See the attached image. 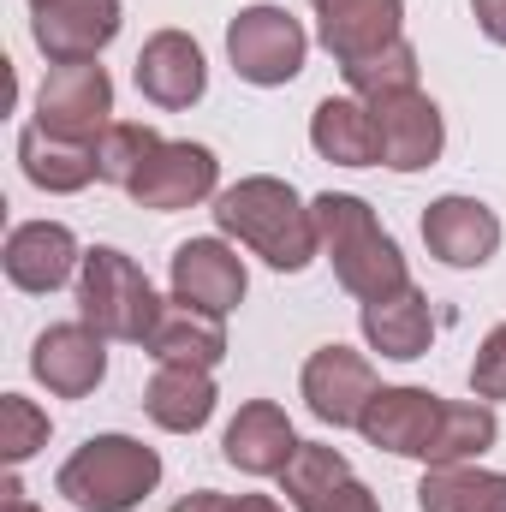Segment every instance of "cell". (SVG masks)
I'll return each mask as SVG.
<instances>
[{
	"mask_svg": "<svg viewBox=\"0 0 506 512\" xmlns=\"http://www.w3.org/2000/svg\"><path fill=\"white\" fill-rule=\"evenodd\" d=\"M346 483H352V465H346V453L328 447V441H298L292 465L280 471V495H286L292 512H328V501H334Z\"/></svg>",
	"mask_w": 506,
	"mask_h": 512,
	"instance_id": "obj_25",
	"label": "cell"
},
{
	"mask_svg": "<svg viewBox=\"0 0 506 512\" xmlns=\"http://www.w3.org/2000/svg\"><path fill=\"white\" fill-rule=\"evenodd\" d=\"M376 453L423 459V465H471L501 441V417L489 399H441L429 387H381L358 423Z\"/></svg>",
	"mask_w": 506,
	"mask_h": 512,
	"instance_id": "obj_1",
	"label": "cell"
},
{
	"mask_svg": "<svg viewBox=\"0 0 506 512\" xmlns=\"http://www.w3.org/2000/svg\"><path fill=\"white\" fill-rule=\"evenodd\" d=\"M423 245L447 268H483L501 251V215L489 203H477V197L447 191V197H435L423 209Z\"/></svg>",
	"mask_w": 506,
	"mask_h": 512,
	"instance_id": "obj_16",
	"label": "cell"
},
{
	"mask_svg": "<svg viewBox=\"0 0 506 512\" xmlns=\"http://www.w3.org/2000/svg\"><path fill=\"white\" fill-rule=\"evenodd\" d=\"M310 149L334 167H381L376 114L358 96H322L310 114Z\"/></svg>",
	"mask_w": 506,
	"mask_h": 512,
	"instance_id": "obj_20",
	"label": "cell"
},
{
	"mask_svg": "<svg viewBox=\"0 0 506 512\" xmlns=\"http://www.w3.org/2000/svg\"><path fill=\"white\" fill-rule=\"evenodd\" d=\"M18 161H24V179L48 197H72L96 179V149H78V143H60L42 126L18 131Z\"/></svg>",
	"mask_w": 506,
	"mask_h": 512,
	"instance_id": "obj_24",
	"label": "cell"
},
{
	"mask_svg": "<svg viewBox=\"0 0 506 512\" xmlns=\"http://www.w3.org/2000/svg\"><path fill=\"white\" fill-rule=\"evenodd\" d=\"M0 268L18 292H60L84 268V251H78L72 227H60V221H18L6 233Z\"/></svg>",
	"mask_w": 506,
	"mask_h": 512,
	"instance_id": "obj_17",
	"label": "cell"
},
{
	"mask_svg": "<svg viewBox=\"0 0 506 512\" xmlns=\"http://www.w3.org/2000/svg\"><path fill=\"white\" fill-rule=\"evenodd\" d=\"M215 227L239 245H251L268 268L280 274H304L322 256V233H316V209L274 173H251L239 185H227L215 197Z\"/></svg>",
	"mask_w": 506,
	"mask_h": 512,
	"instance_id": "obj_2",
	"label": "cell"
},
{
	"mask_svg": "<svg viewBox=\"0 0 506 512\" xmlns=\"http://www.w3.org/2000/svg\"><path fill=\"white\" fill-rule=\"evenodd\" d=\"M340 72H346V84H352L358 102H381V96L417 90V48L399 36L393 48H381V54H370V60H358V66H340Z\"/></svg>",
	"mask_w": 506,
	"mask_h": 512,
	"instance_id": "obj_27",
	"label": "cell"
},
{
	"mask_svg": "<svg viewBox=\"0 0 506 512\" xmlns=\"http://www.w3.org/2000/svg\"><path fill=\"white\" fill-rule=\"evenodd\" d=\"M215 376L191 370V364H155V376L143 387V411L149 423H161L167 435H197L215 417Z\"/></svg>",
	"mask_w": 506,
	"mask_h": 512,
	"instance_id": "obj_21",
	"label": "cell"
},
{
	"mask_svg": "<svg viewBox=\"0 0 506 512\" xmlns=\"http://www.w3.org/2000/svg\"><path fill=\"white\" fill-rule=\"evenodd\" d=\"M417 512H506V471L471 465H429L417 483Z\"/></svg>",
	"mask_w": 506,
	"mask_h": 512,
	"instance_id": "obj_23",
	"label": "cell"
},
{
	"mask_svg": "<svg viewBox=\"0 0 506 512\" xmlns=\"http://www.w3.org/2000/svg\"><path fill=\"white\" fill-rule=\"evenodd\" d=\"M304 54H310V36H304V24L286 6L256 0V6H245L227 24V60H233V72L245 84H256V90L292 84L304 72Z\"/></svg>",
	"mask_w": 506,
	"mask_h": 512,
	"instance_id": "obj_6",
	"label": "cell"
},
{
	"mask_svg": "<svg viewBox=\"0 0 506 512\" xmlns=\"http://www.w3.org/2000/svg\"><path fill=\"white\" fill-rule=\"evenodd\" d=\"M316 6V42L334 54V66H358L405 36V0H310Z\"/></svg>",
	"mask_w": 506,
	"mask_h": 512,
	"instance_id": "obj_13",
	"label": "cell"
},
{
	"mask_svg": "<svg viewBox=\"0 0 506 512\" xmlns=\"http://www.w3.org/2000/svg\"><path fill=\"white\" fill-rule=\"evenodd\" d=\"M292 453H298V429L274 399H245L221 435V459L245 477H280L292 465Z\"/></svg>",
	"mask_w": 506,
	"mask_h": 512,
	"instance_id": "obj_18",
	"label": "cell"
},
{
	"mask_svg": "<svg viewBox=\"0 0 506 512\" xmlns=\"http://www.w3.org/2000/svg\"><path fill=\"white\" fill-rule=\"evenodd\" d=\"M0 512H42V507H30L24 489H18V477H6V483H0Z\"/></svg>",
	"mask_w": 506,
	"mask_h": 512,
	"instance_id": "obj_33",
	"label": "cell"
},
{
	"mask_svg": "<svg viewBox=\"0 0 506 512\" xmlns=\"http://www.w3.org/2000/svg\"><path fill=\"white\" fill-rule=\"evenodd\" d=\"M36 126L60 143L96 149V137L114 126V78L96 60H72V66H48L42 90H36Z\"/></svg>",
	"mask_w": 506,
	"mask_h": 512,
	"instance_id": "obj_7",
	"label": "cell"
},
{
	"mask_svg": "<svg viewBox=\"0 0 506 512\" xmlns=\"http://www.w3.org/2000/svg\"><path fill=\"white\" fill-rule=\"evenodd\" d=\"M42 447H48V411L24 393H0V459L24 465Z\"/></svg>",
	"mask_w": 506,
	"mask_h": 512,
	"instance_id": "obj_28",
	"label": "cell"
},
{
	"mask_svg": "<svg viewBox=\"0 0 506 512\" xmlns=\"http://www.w3.org/2000/svg\"><path fill=\"white\" fill-rule=\"evenodd\" d=\"M161 483V453L137 435H90L54 477V489L78 512H131Z\"/></svg>",
	"mask_w": 506,
	"mask_h": 512,
	"instance_id": "obj_4",
	"label": "cell"
},
{
	"mask_svg": "<svg viewBox=\"0 0 506 512\" xmlns=\"http://www.w3.org/2000/svg\"><path fill=\"white\" fill-rule=\"evenodd\" d=\"M143 352L155 364H191V370H215L227 358V316H209V310H191V304H161Z\"/></svg>",
	"mask_w": 506,
	"mask_h": 512,
	"instance_id": "obj_19",
	"label": "cell"
},
{
	"mask_svg": "<svg viewBox=\"0 0 506 512\" xmlns=\"http://www.w3.org/2000/svg\"><path fill=\"white\" fill-rule=\"evenodd\" d=\"M126 197L137 203V209H155V215L197 209V203L221 197V161H215V149H209V143H191V137L161 143V149L149 155V167L131 179Z\"/></svg>",
	"mask_w": 506,
	"mask_h": 512,
	"instance_id": "obj_8",
	"label": "cell"
},
{
	"mask_svg": "<svg viewBox=\"0 0 506 512\" xmlns=\"http://www.w3.org/2000/svg\"><path fill=\"white\" fill-rule=\"evenodd\" d=\"M131 78H137L143 102L179 114V108L203 102V90H209V60H203L197 36H185V30H155V36L137 48V72H131Z\"/></svg>",
	"mask_w": 506,
	"mask_h": 512,
	"instance_id": "obj_15",
	"label": "cell"
},
{
	"mask_svg": "<svg viewBox=\"0 0 506 512\" xmlns=\"http://www.w3.org/2000/svg\"><path fill=\"white\" fill-rule=\"evenodd\" d=\"M239 512H280V501H268V495H239Z\"/></svg>",
	"mask_w": 506,
	"mask_h": 512,
	"instance_id": "obj_34",
	"label": "cell"
},
{
	"mask_svg": "<svg viewBox=\"0 0 506 512\" xmlns=\"http://www.w3.org/2000/svg\"><path fill=\"white\" fill-rule=\"evenodd\" d=\"M298 387H304L310 417L328 423V429H358L364 411H370V399L381 393L376 364H370L364 352H352V346H322V352H310Z\"/></svg>",
	"mask_w": 506,
	"mask_h": 512,
	"instance_id": "obj_9",
	"label": "cell"
},
{
	"mask_svg": "<svg viewBox=\"0 0 506 512\" xmlns=\"http://www.w3.org/2000/svg\"><path fill=\"white\" fill-rule=\"evenodd\" d=\"M30 376L48 387L54 399H84L108 376V334H96L90 322H54L36 334L30 346Z\"/></svg>",
	"mask_w": 506,
	"mask_h": 512,
	"instance_id": "obj_11",
	"label": "cell"
},
{
	"mask_svg": "<svg viewBox=\"0 0 506 512\" xmlns=\"http://www.w3.org/2000/svg\"><path fill=\"white\" fill-rule=\"evenodd\" d=\"M161 143H167V137L155 126H143V120H114V126L96 137V179L131 191V179L149 167V155H155Z\"/></svg>",
	"mask_w": 506,
	"mask_h": 512,
	"instance_id": "obj_26",
	"label": "cell"
},
{
	"mask_svg": "<svg viewBox=\"0 0 506 512\" xmlns=\"http://www.w3.org/2000/svg\"><path fill=\"white\" fill-rule=\"evenodd\" d=\"M358 322H364L370 352L393 358V364L423 358V352H429V340H435V310H429V298H423L417 286H405V292H393V298L364 304V316H358Z\"/></svg>",
	"mask_w": 506,
	"mask_h": 512,
	"instance_id": "obj_22",
	"label": "cell"
},
{
	"mask_svg": "<svg viewBox=\"0 0 506 512\" xmlns=\"http://www.w3.org/2000/svg\"><path fill=\"white\" fill-rule=\"evenodd\" d=\"M30 36L48 66L96 60L120 36V0H30Z\"/></svg>",
	"mask_w": 506,
	"mask_h": 512,
	"instance_id": "obj_10",
	"label": "cell"
},
{
	"mask_svg": "<svg viewBox=\"0 0 506 512\" xmlns=\"http://www.w3.org/2000/svg\"><path fill=\"white\" fill-rule=\"evenodd\" d=\"M173 512H239V495H221V489H197V495H185Z\"/></svg>",
	"mask_w": 506,
	"mask_h": 512,
	"instance_id": "obj_32",
	"label": "cell"
},
{
	"mask_svg": "<svg viewBox=\"0 0 506 512\" xmlns=\"http://www.w3.org/2000/svg\"><path fill=\"white\" fill-rule=\"evenodd\" d=\"M328 512H381V501H376V489H364V483L352 477V483L328 501Z\"/></svg>",
	"mask_w": 506,
	"mask_h": 512,
	"instance_id": "obj_31",
	"label": "cell"
},
{
	"mask_svg": "<svg viewBox=\"0 0 506 512\" xmlns=\"http://www.w3.org/2000/svg\"><path fill=\"white\" fill-rule=\"evenodd\" d=\"M316 233H322V256L334 262V280L358 298V304H376L411 286V268L405 251L393 245V233L376 221V209L352 191H322L316 203Z\"/></svg>",
	"mask_w": 506,
	"mask_h": 512,
	"instance_id": "obj_3",
	"label": "cell"
},
{
	"mask_svg": "<svg viewBox=\"0 0 506 512\" xmlns=\"http://www.w3.org/2000/svg\"><path fill=\"white\" fill-rule=\"evenodd\" d=\"M370 114H376V137H381V167H393V173H423V167L441 161L447 120H441V108H435L423 90L381 96V102H370Z\"/></svg>",
	"mask_w": 506,
	"mask_h": 512,
	"instance_id": "obj_14",
	"label": "cell"
},
{
	"mask_svg": "<svg viewBox=\"0 0 506 512\" xmlns=\"http://www.w3.org/2000/svg\"><path fill=\"white\" fill-rule=\"evenodd\" d=\"M155 316H161V298H155L149 274L126 251H114V245L84 251V268H78V322H90L108 340L143 346Z\"/></svg>",
	"mask_w": 506,
	"mask_h": 512,
	"instance_id": "obj_5",
	"label": "cell"
},
{
	"mask_svg": "<svg viewBox=\"0 0 506 512\" xmlns=\"http://www.w3.org/2000/svg\"><path fill=\"white\" fill-rule=\"evenodd\" d=\"M167 280H173V298H179V304L209 310V316H233V310L245 304V286H251L245 256L233 251L227 239H185V245L173 251Z\"/></svg>",
	"mask_w": 506,
	"mask_h": 512,
	"instance_id": "obj_12",
	"label": "cell"
},
{
	"mask_svg": "<svg viewBox=\"0 0 506 512\" xmlns=\"http://www.w3.org/2000/svg\"><path fill=\"white\" fill-rule=\"evenodd\" d=\"M471 399H506V322L477 346V358H471Z\"/></svg>",
	"mask_w": 506,
	"mask_h": 512,
	"instance_id": "obj_29",
	"label": "cell"
},
{
	"mask_svg": "<svg viewBox=\"0 0 506 512\" xmlns=\"http://www.w3.org/2000/svg\"><path fill=\"white\" fill-rule=\"evenodd\" d=\"M471 18L495 48H506V0H471Z\"/></svg>",
	"mask_w": 506,
	"mask_h": 512,
	"instance_id": "obj_30",
	"label": "cell"
}]
</instances>
